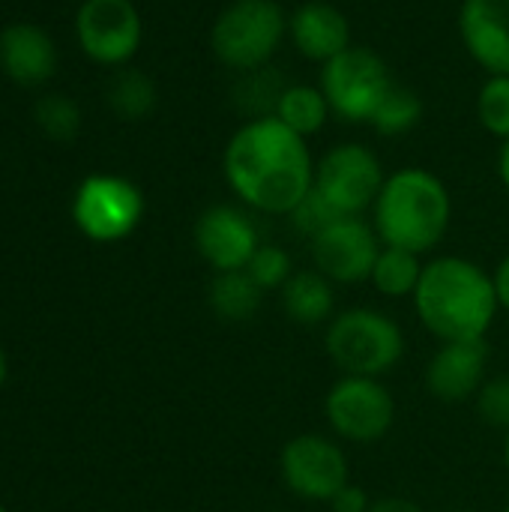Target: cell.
<instances>
[{"label":"cell","mask_w":509,"mask_h":512,"mask_svg":"<svg viewBox=\"0 0 509 512\" xmlns=\"http://www.w3.org/2000/svg\"><path fill=\"white\" fill-rule=\"evenodd\" d=\"M387 171L378 153L360 141H342L324 150L315 162V192L339 216H363L372 210Z\"/></svg>","instance_id":"obj_9"},{"label":"cell","mask_w":509,"mask_h":512,"mask_svg":"<svg viewBox=\"0 0 509 512\" xmlns=\"http://www.w3.org/2000/svg\"><path fill=\"white\" fill-rule=\"evenodd\" d=\"M369 213L384 246L423 258L438 249L450 231L453 195L435 171L408 165L387 174Z\"/></svg>","instance_id":"obj_3"},{"label":"cell","mask_w":509,"mask_h":512,"mask_svg":"<svg viewBox=\"0 0 509 512\" xmlns=\"http://www.w3.org/2000/svg\"><path fill=\"white\" fill-rule=\"evenodd\" d=\"M318 87L324 90L333 117L345 123H372L375 111L396 87L387 60L369 45H351L321 66Z\"/></svg>","instance_id":"obj_6"},{"label":"cell","mask_w":509,"mask_h":512,"mask_svg":"<svg viewBox=\"0 0 509 512\" xmlns=\"http://www.w3.org/2000/svg\"><path fill=\"white\" fill-rule=\"evenodd\" d=\"M315 162L309 138L267 114L249 117L231 132L222 150V177L246 210L291 216L315 186Z\"/></svg>","instance_id":"obj_1"},{"label":"cell","mask_w":509,"mask_h":512,"mask_svg":"<svg viewBox=\"0 0 509 512\" xmlns=\"http://www.w3.org/2000/svg\"><path fill=\"white\" fill-rule=\"evenodd\" d=\"M285 126H291L297 135L312 138L318 135L327 120L333 117V108L324 96V90L318 84H306V81H294L282 90L276 111H273Z\"/></svg>","instance_id":"obj_20"},{"label":"cell","mask_w":509,"mask_h":512,"mask_svg":"<svg viewBox=\"0 0 509 512\" xmlns=\"http://www.w3.org/2000/svg\"><path fill=\"white\" fill-rule=\"evenodd\" d=\"M411 300L417 321L438 342L486 339L501 312L492 273L462 255L426 261Z\"/></svg>","instance_id":"obj_2"},{"label":"cell","mask_w":509,"mask_h":512,"mask_svg":"<svg viewBox=\"0 0 509 512\" xmlns=\"http://www.w3.org/2000/svg\"><path fill=\"white\" fill-rule=\"evenodd\" d=\"M456 30L486 75H509V0H462Z\"/></svg>","instance_id":"obj_15"},{"label":"cell","mask_w":509,"mask_h":512,"mask_svg":"<svg viewBox=\"0 0 509 512\" xmlns=\"http://www.w3.org/2000/svg\"><path fill=\"white\" fill-rule=\"evenodd\" d=\"M144 192L120 174H90L72 198V222L93 243H120L144 219Z\"/></svg>","instance_id":"obj_8"},{"label":"cell","mask_w":509,"mask_h":512,"mask_svg":"<svg viewBox=\"0 0 509 512\" xmlns=\"http://www.w3.org/2000/svg\"><path fill=\"white\" fill-rule=\"evenodd\" d=\"M0 69L21 87H39L57 72V45L45 27L12 21L0 30Z\"/></svg>","instance_id":"obj_17"},{"label":"cell","mask_w":509,"mask_h":512,"mask_svg":"<svg viewBox=\"0 0 509 512\" xmlns=\"http://www.w3.org/2000/svg\"><path fill=\"white\" fill-rule=\"evenodd\" d=\"M426 390L447 405L471 402L489 381V345L486 339L441 342L423 372Z\"/></svg>","instance_id":"obj_14"},{"label":"cell","mask_w":509,"mask_h":512,"mask_svg":"<svg viewBox=\"0 0 509 512\" xmlns=\"http://www.w3.org/2000/svg\"><path fill=\"white\" fill-rule=\"evenodd\" d=\"M423 258L414 255V252H405V249H396V246H384L375 267H372V276H369V285L381 294V297H390V300H405V297H414L417 285H420V276H423Z\"/></svg>","instance_id":"obj_21"},{"label":"cell","mask_w":509,"mask_h":512,"mask_svg":"<svg viewBox=\"0 0 509 512\" xmlns=\"http://www.w3.org/2000/svg\"><path fill=\"white\" fill-rule=\"evenodd\" d=\"M492 279H495V294H498L501 312H509V252L498 261V267L492 270Z\"/></svg>","instance_id":"obj_31"},{"label":"cell","mask_w":509,"mask_h":512,"mask_svg":"<svg viewBox=\"0 0 509 512\" xmlns=\"http://www.w3.org/2000/svg\"><path fill=\"white\" fill-rule=\"evenodd\" d=\"M246 273L252 276V282L267 294V291H282L285 282L294 276V261L288 255V249L276 246V243H261L258 252L252 255Z\"/></svg>","instance_id":"obj_27"},{"label":"cell","mask_w":509,"mask_h":512,"mask_svg":"<svg viewBox=\"0 0 509 512\" xmlns=\"http://www.w3.org/2000/svg\"><path fill=\"white\" fill-rule=\"evenodd\" d=\"M504 468H507L509 474V429L504 432Z\"/></svg>","instance_id":"obj_35"},{"label":"cell","mask_w":509,"mask_h":512,"mask_svg":"<svg viewBox=\"0 0 509 512\" xmlns=\"http://www.w3.org/2000/svg\"><path fill=\"white\" fill-rule=\"evenodd\" d=\"M108 105L120 120H144L156 108V84L141 69L123 66L108 84Z\"/></svg>","instance_id":"obj_22"},{"label":"cell","mask_w":509,"mask_h":512,"mask_svg":"<svg viewBox=\"0 0 509 512\" xmlns=\"http://www.w3.org/2000/svg\"><path fill=\"white\" fill-rule=\"evenodd\" d=\"M477 414L483 417V423L495 426V429H509V378H489L483 384V390L477 393Z\"/></svg>","instance_id":"obj_28"},{"label":"cell","mask_w":509,"mask_h":512,"mask_svg":"<svg viewBox=\"0 0 509 512\" xmlns=\"http://www.w3.org/2000/svg\"><path fill=\"white\" fill-rule=\"evenodd\" d=\"M504 512H509V504H507V507H504Z\"/></svg>","instance_id":"obj_38"},{"label":"cell","mask_w":509,"mask_h":512,"mask_svg":"<svg viewBox=\"0 0 509 512\" xmlns=\"http://www.w3.org/2000/svg\"><path fill=\"white\" fill-rule=\"evenodd\" d=\"M195 252L213 273L246 270L261 246L258 225L243 204H210L195 219Z\"/></svg>","instance_id":"obj_13"},{"label":"cell","mask_w":509,"mask_h":512,"mask_svg":"<svg viewBox=\"0 0 509 512\" xmlns=\"http://www.w3.org/2000/svg\"><path fill=\"white\" fill-rule=\"evenodd\" d=\"M75 39L93 63L123 69L141 48L144 21L132 0H84L75 12Z\"/></svg>","instance_id":"obj_11"},{"label":"cell","mask_w":509,"mask_h":512,"mask_svg":"<svg viewBox=\"0 0 509 512\" xmlns=\"http://www.w3.org/2000/svg\"><path fill=\"white\" fill-rule=\"evenodd\" d=\"M288 39L294 51L312 63H330L345 48H351L348 15L327 0H306L288 15Z\"/></svg>","instance_id":"obj_16"},{"label":"cell","mask_w":509,"mask_h":512,"mask_svg":"<svg viewBox=\"0 0 509 512\" xmlns=\"http://www.w3.org/2000/svg\"><path fill=\"white\" fill-rule=\"evenodd\" d=\"M369 512H426L420 504H414L411 498H378V501H372V507Z\"/></svg>","instance_id":"obj_32"},{"label":"cell","mask_w":509,"mask_h":512,"mask_svg":"<svg viewBox=\"0 0 509 512\" xmlns=\"http://www.w3.org/2000/svg\"><path fill=\"white\" fill-rule=\"evenodd\" d=\"M324 420L336 441L375 447L396 426V399L381 378L339 375L324 396Z\"/></svg>","instance_id":"obj_7"},{"label":"cell","mask_w":509,"mask_h":512,"mask_svg":"<svg viewBox=\"0 0 509 512\" xmlns=\"http://www.w3.org/2000/svg\"><path fill=\"white\" fill-rule=\"evenodd\" d=\"M288 219L294 222V228H297L303 237H309V240H312V237H315V234H321L330 222H336V219H339V213H336V210H333V207H330V204L315 192V189H312V192L297 204V210H294Z\"/></svg>","instance_id":"obj_29"},{"label":"cell","mask_w":509,"mask_h":512,"mask_svg":"<svg viewBox=\"0 0 509 512\" xmlns=\"http://www.w3.org/2000/svg\"><path fill=\"white\" fill-rule=\"evenodd\" d=\"M279 303L291 324L327 327L336 318V285L315 267L294 270V276L279 291Z\"/></svg>","instance_id":"obj_18"},{"label":"cell","mask_w":509,"mask_h":512,"mask_svg":"<svg viewBox=\"0 0 509 512\" xmlns=\"http://www.w3.org/2000/svg\"><path fill=\"white\" fill-rule=\"evenodd\" d=\"M423 120V99L396 81V87L387 93V99L381 102V108L375 111L372 117V129L384 138H399V135H408L411 129H417Z\"/></svg>","instance_id":"obj_23"},{"label":"cell","mask_w":509,"mask_h":512,"mask_svg":"<svg viewBox=\"0 0 509 512\" xmlns=\"http://www.w3.org/2000/svg\"><path fill=\"white\" fill-rule=\"evenodd\" d=\"M450 512H474V510H450Z\"/></svg>","instance_id":"obj_36"},{"label":"cell","mask_w":509,"mask_h":512,"mask_svg":"<svg viewBox=\"0 0 509 512\" xmlns=\"http://www.w3.org/2000/svg\"><path fill=\"white\" fill-rule=\"evenodd\" d=\"M279 477L294 498L330 504L351 483V465L345 447L333 435L303 432L285 441L279 453Z\"/></svg>","instance_id":"obj_10"},{"label":"cell","mask_w":509,"mask_h":512,"mask_svg":"<svg viewBox=\"0 0 509 512\" xmlns=\"http://www.w3.org/2000/svg\"><path fill=\"white\" fill-rule=\"evenodd\" d=\"M285 87H288L285 78L273 66H264V69L240 75V84L234 87V99H237V108L246 111V120L267 117L276 111V102Z\"/></svg>","instance_id":"obj_24"},{"label":"cell","mask_w":509,"mask_h":512,"mask_svg":"<svg viewBox=\"0 0 509 512\" xmlns=\"http://www.w3.org/2000/svg\"><path fill=\"white\" fill-rule=\"evenodd\" d=\"M264 291L252 282L246 270L234 273H216L210 288H207V303L213 315L225 324H243L252 321L255 312L261 309Z\"/></svg>","instance_id":"obj_19"},{"label":"cell","mask_w":509,"mask_h":512,"mask_svg":"<svg viewBox=\"0 0 509 512\" xmlns=\"http://www.w3.org/2000/svg\"><path fill=\"white\" fill-rule=\"evenodd\" d=\"M498 177L509 192V141H501V150H498Z\"/></svg>","instance_id":"obj_33"},{"label":"cell","mask_w":509,"mask_h":512,"mask_svg":"<svg viewBox=\"0 0 509 512\" xmlns=\"http://www.w3.org/2000/svg\"><path fill=\"white\" fill-rule=\"evenodd\" d=\"M324 351L342 375L384 378L405 357V333L387 312L351 306L324 327Z\"/></svg>","instance_id":"obj_4"},{"label":"cell","mask_w":509,"mask_h":512,"mask_svg":"<svg viewBox=\"0 0 509 512\" xmlns=\"http://www.w3.org/2000/svg\"><path fill=\"white\" fill-rule=\"evenodd\" d=\"M288 39V12L276 0H231L210 27V48L237 75L273 63Z\"/></svg>","instance_id":"obj_5"},{"label":"cell","mask_w":509,"mask_h":512,"mask_svg":"<svg viewBox=\"0 0 509 512\" xmlns=\"http://www.w3.org/2000/svg\"><path fill=\"white\" fill-rule=\"evenodd\" d=\"M477 120L492 138L509 141V75H486L477 93Z\"/></svg>","instance_id":"obj_25"},{"label":"cell","mask_w":509,"mask_h":512,"mask_svg":"<svg viewBox=\"0 0 509 512\" xmlns=\"http://www.w3.org/2000/svg\"><path fill=\"white\" fill-rule=\"evenodd\" d=\"M0 512H9V510H6V507H3V504H0Z\"/></svg>","instance_id":"obj_37"},{"label":"cell","mask_w":509,"mask_h":512,"mask_svg":"<svg viewBox=\"0 0 509 512\" xmlns=\"http://www.w3.org/2000/svg\"><path fill=\"white\" fill-rule=\"evenodd\" d=\"M33 117H36V126L54 141H72L78 135V129H81L78 105L69 96H60V93L42 96L36 102V108H33Z\"/></svg>","instance_id":"obj_26"},{"label":"cell","mask_w":509,"mask_h":512,"mask_svg":"<svg viewBox=\"0 0 509 512\" xmlns=\"http://www.w3.org/2000/svg\"><path fill=\"white\" fill-rule=\"evenodd\" d=\"M330 512H369L372 507V498L366 495V489L363 486H357V483H348L330 504Z\"/></svg>","instance_id":"obj_30"},{"label":"cell","mask_w":509,"mask_h":512,"mask_svg":"<svg viewBox=\"0 0 509 512\" xmlns=\"http://www.w3.org/2000/svg\"><path fill=\"white\" fill-rule=\"evenodd\" d=\"M6 378H9V360H6V351L0 348V390L6 384Z\"/></svg>","instance_id":"obj_34"},{"label":"cell","mask_w":509,"mask_h":512,"mask_svg":"<svg viewBox=\"0 0 509 512\" xmlns=\"http://www.w3.org/2000/svg\"><path fill=\"white\" fill-rule=\"evenodd\" d=\"M315 270L324 273L333 285H363L372 276V267L384 249L378 231L363 216H339L312 240Z\"/></svg>","instance_id":"obj_12"}]
</instances>
